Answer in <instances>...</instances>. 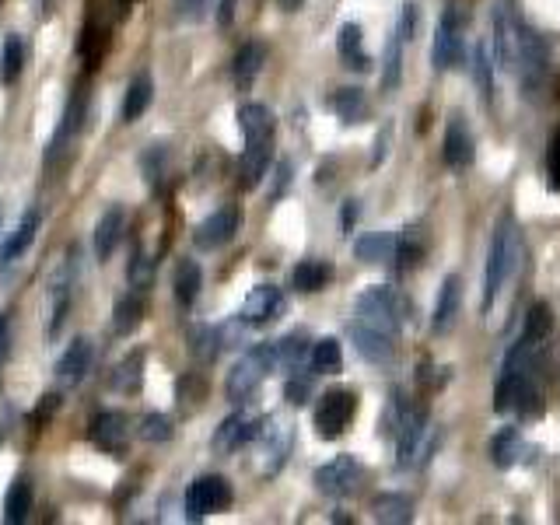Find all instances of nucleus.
<instances>
[{
    "label": "nucleus",
    "mask_w": 560,
    "mask_h": 525,
    "mask_svg": "<svg viewBox=\"0 0 560 525\" xmlns=\"http://www.w3.org/2000/svg\"><path fill=\"white\" fill-rule=\"evenodd\" d=\"M126 277H130V284L137 287V291L151 287V259L133 256V263H130V270H126Z\"/></svg>",
    "instance_id": "48"
},
{
    "label": "nucleus",
    "mask_w": 560,
    "mask_h": 525,
    "mask_svg": "<svg viewBox=\"0 0 560 525\" xmlns=\"http://www.w3.org/2000/svg\"><path fill=\"white\" fill-rule=\"evenodd\" d=\"M39 210H25V217L18 221V228L11 231V238L4 242V249H0V266H11L18 256H25V249L35 242V231H39Z\"/></svg>",
    "instance_id": "19"
},
{
    "label": "nucleus",
    "mask_w": 560,
    "mask_h": 525,
    "mask_svg": "<svg viewBox=\"0 0 560 525\" xmlns=\"http://www.w3.org/2000/svg\"><path fill=\"white\" fill-rule=\"evenodd\" d=\"M280 312H284V294H280V287L256 284L249 291V298H245L238 319H242L245 326H266V322H273Z\"/></svg>",
    "instance_id": "10"
},
{
    "label": "nucleus",
    "mask_w": 560,
    "mask_h": 525,
    "mask_svg": "<svg viewBox=\"0 0 560 525\" xmlns=\"http://www.w3.org/2000/svg\"><path fill=\"white\" fill-rule=\"evenodd\" d=\"M270 350H273V368L301 371V364L308 361V340L305 336H284V340L270 343Z\"/></svg>",
    "instance_id": "25"
},
{
    "label": "nucleus",
    "mask_w": 560,
    "mask_h": 525,
    "mask_svg": "<svg viewBox=\"0 0 560 525\" xmlns=\"http://www.w3.org/2000/svg\"><path fill=\"white\" fill-rule=\"evenodd\" d=\"M231 508V483L224 476H200L189 483L186 490V511L193 518H203L210 511H228Z\"/></svg>",
    "instance_id": "5"
},
{
    "label": "nucleus",
    "mask_w": 560,
    "mask_h": 525,
    "mask_svg": "<svg viewBox=\"0 0 560 525\" xmlns=\"http://www.w3.org/2000/svg\"><path fill=\"white\" fill-rule=\"evenodd\" d=\"M406 301L399 291H392V287H368V291L357 294V319L371 322V326L385 329V333L396 336L399 329H403L406 322Z\"/></svg>",
    "instance_id": "1"
},
{
    "label": "nucleus",
    "mask_w": 560,
    "mask_h": 525,
    "mask_svg": "<svg viewBox=\"0 0 560 525\" xmlns=\"http://www.w3.org/2000/svg\"><path fill=\"white\" fill-rule=\"evenodd\" d=\"M154 98V84L147 74L133 77L130 88H126V98H123V119L126 123H133V119H140L147 112V105H151Z\"/></svg>",
    "instance_id": "29"
},
{
    "label": "nucleus",
    "mask_w": 560,
    "mask_h": 525,
    "mask_svg": "<svg viewBox=\"0 0 560 525\" xmlns=\"http://www.w3.org/2000/svg\"><path fill=\"white\" fill-rule=\"evenodd\" d=\"M301 4H305V0H280V7H284V11H298Z\"/></svg>",
    "instance_id": "56"
},
{
    "label": "nucleus",
    "mask_w": 560,
    "mask_h": 525,
    "mask_svg": "<svg viewBox=\"0 0 560 525\" xmlns=\"http://www.w3.org/2000/svg\"><path fill=\"white\" fill-rule=\"evenodd\" d=\"M140 382H144V357L140 354H130L126 361H119L116 375H112V385H116L119 392H140Z\"/></svg>",
    "instance_id": "39"
},
{
    "label": "nucleus",
    "mask_w": 560,
    "mask_h": 525,
    "mask_svg": "<svg viewBox=\"0 0 560 525\" xmlns=\"http://www.w3.org/2000/svg\"><path fill=\"white\" fill-rule=\"evenodd\" d=\"M469 63H473V81L480 84L483 98H490V91H494V63H490V53H487V46H483V42H476Z\"/></svg>",
    "instance_id": "43"
},
{
    "label": "nucleus",
    "mask_w": 560,
    "mask_h": 525,
    "mask_svg": "<svg viewBox=\"0 0 560 525\" xmlns=\"http://www.w3.org/2000/svg\"><path fill=\"white\" fill-rule=\"evenodd\" d=\"M308 361H312V371H319V375H333V371H340V364H343L340 343H336L333 336H326V340H319L312 350H308Z\"/></svg>",
    "instance_id": "38"
},
{
    "label": "nucleus",
    "mask_w": 560,
    "mask_h": 525,
    "mask_svg": "<svg viewBox=\"0 0 560 525\" xmlns=\"http://www.w3.org/2000/svg\"><path fill=\"white\" fill-rule=\"evenodd\" d=\"M354 410H357L354 392H347V389L326 392V396H322V403H319V410H315V427H319V438H340V434L347 431Z\"/></svg>",
    "instance_id": "6"
},
{
    "label": "nucleus",
    "mask_w": 560,
    "mask_h": 525,
    "mask_svg": "<svg viewBox=\"0 0 560 525\" xmlns=\"http://www.w3.org/2000/svg\"><path fill=\"white\" fill-rule=\"evenodd\" d=\"M550 182H553V189H560V130L553 133V140H550Z\"/></svg>",
    "instance_id": "51"
},
{
    "label": "nucleus",
    "mask_w": 560,
    "mask_h": 525,
    "mask_svg": "<svg viewBox=\"0 0 560 525\" xmlns=\"http://www.w3.org/2000/svg\"><path fill=\"white\" fill-rule=\"evenodd\" d=\"M420 249H424L420 228H406L403 235H396V252H392V259H399V270H410V266H417Z\"/></svg>",
    "instance_id": "42"
},
{
    "label": "nucleus",
    "mask_w": 560,
    "mask_h": 525,
    "mask_svg": "<svg viewBox=\"0 0 560 525\" xmlns=\"http://www.w3.org/2000/svg\"><path fill=\"white\" fill-rule=\"evenodd\" d=\"M284 396H287V403H294V406L308 403V396H312V378L294 371V375L287 378V385H284Z\"/></svg>",
    "instance_id": "46"
},
{
    "label": "nucleus",
    "mask_w": 560,
    "mask_h": 525,
    "mask_svg": "<svg viewBox=\"0 0 560 525\" xmlns=\"http://www.w3.org/2000/svg\"><path fill=\"white\" fill-rule=\"evenodd\" d=\"M11 343H14V329H11V312H0V368L11 357Z\"/></svg>",
    "instance_id": "49"
},
{
    "label": "nucleus",
    "mask_w": 560,
    "mask_h": 525,
    "mask_svg": "<svg viewBox=\"0 0 560 525\" xmlns=\"http://www.w3.org/2000/svg\"><path fill=\"white\" fill-rule=\"evenodd\" d=\"M200 284H203V273L200 266L193 263V259H182L179 266H175V301H179L182 308H189L196 301V294H200Z\"/></svg>",
    "instance_id": "28"
},
{
    "label": "nucleus",
    "mask_w": 560,
    "mask_h": 525,
    "mask_svg": "<svg viewBox=\"0 0 560 525\" xmlns=\"http://www.w3.org/2000/svg\"><path fill=\"white\" fill-rule=\"evenodd\" d=\"M140 319H144V301H140V294H123V298L116 301V308H112V329H116L119 336H130L133 329L140 326Z\"/></svg>",
    "instance_id": "30"
},
{
    "label": "nucleus",
    "mask_w": 560,
    "mask_h": 525,
    "mask_svg": "<svg viewBox=\"0 0 560 525\" xmlns=\"http://www.w3.org/2000/svg\"><path fill=\"white\" fill-rule=\"evenodd\" d=\"M515 70L522 74L525 88H539L546 74V42L536 32H518V63Z\"/></svg>",
    "instance_id": "13"
},
{
    "label": "nucleus",
    "mask_w": 560,
    "mask_h": 525,
    "mask_svg": "<svg viewBox=\"0 0 560 525\" xmlns=\"http://www.w3.org/2000/svg\"><path fill=\"white\" fill-rule=\"evenodd\" d=\"M270 168V140H245V151L238 158V186L252 189Z\"/></svg>",
    "instance_id": "16"
},
{
    "label": "nucleus",
    "mask_w": 560,
    "mask_h": 525,
    "mask_svg": "<svg viewBox=\"0 0 560 525\" xmlns=\"http://www.w3.org/2000/svg\"><path fill=\"white\" fill-rule=\"evenodd\" d=\"M123 231H126V210L119 207V203H112L109 210H102V217H98V224H95V256L102 259V263L116 252Z\"/></svg>",
    "instance_id": "14"
},
{
    "label": "nucleus",
    "mask_w": 560,
    "mask_h": 525,
    "mask_svg": "<svg viewBox=\"0 0 560 525\" xmlns=\"http://www.w3.org/2000/svg\"><path fill=\"white\" fill-rule=\"evenodd\" d=\"M21 67H25V42L18 32H11L4 39V56H0V81L14 84L21 77Z\"/></svg>",
    "instance_id": "36"
},
{
    "label": "nucleus",
    "mask_w": 560,
    "mask_h": 525,
    "mask_svg": "<svg viewBox=\"0 0 560 525\" xmlns=\"http://www.w3.org/2000/svg\"><path fill=\"white\" fill-rule=\"evenodd\" d=\"M350 340H354L357 354L371 364H385L392 357V347H396V343H392V333H385V329L371 326V322H364V319L350 322Z\"/></svg>",
    "instance_id": "11"
},
{
    "label": "nucleus",
    "mask_w": 560,
    "mask_h": 525,
    "mask_svg": "<svg viewBox=\"0 0 560 525\" xmlns=\"http://www.w3.org/2000/svg\"><path fill=\"white\" fill-rule=\"evenodd\" d=\"M340 56H343V63H347L350 70H368L371 67L368 53H364L361 25H343L340 28Z\"/></svg>",
    "instance_id": "31"
},
{
    "label": "nucleus",
    "mask_w": 560,
    "mask_h": 525,
    "mask_svg": "<svg viewBox=\"0 0 560 525\" xmlns=\"http://www.w3.org/2000/svg\"><path fill=\"white\" fill-rule=\"evenodd\" d=\"M413 32H417V4H403V14H399V39H413Z\"/></svg>",
    "instance_id": "50"
},
{
    "label": "nucleus",
    "mask_w": 560,
    "mask_h": 525,
    "mask_svg": "<svg viewBox=\"0 0 560 525\" xmlns=\"http://www.w3.org/2000/svg\"><path fill=\"white\" fill-rule=\"evenodd\" d=\"M88 368H91V340L77 336V340L63 350L60 361H56V378H60L63 385H77L88 375Z\"/></svg>",
    "instance_id": "17"
},
{
    "label": "nucleus",
    "mask_w": 560,
    "mask_h": 525,
    "mask_svg": "<svg viewBox=\"0 0 560 525\" xmlns=\"http://www.w3.org/2000/svg\"><path fill=\"white\" fill-rule=\"evenodd\" d=\"M88 434H91V441L109 455H123L126 441H130V427H126V417L119 410L95 413L88 424Z\"/></svg>",
    "instance_id": "9"
},
{
    "label": "nucleus",
    "mask_w": 560,
    "mask_h": 525,
    "mask_svg": "<svg viewBox=\"0 0 560 525\" xmlns=\"http://www.w3.org/2000/svg\"><path fill=\"white\" fill-rule=\"evenodd\" d=\"M490 455H494V466L497 469H511L522 455V438H518L515 427H504V431L494 434L490 441Z\"/></svg>",
    "instance_id": "35"
},
{
    "label": "nucleus",
    "mask_w": 560,
    "mask_h": 525,
    "mask_svg": "<svg viewBox=\"0 0 560 525\" xmlns=\"http://www.w3.org/2000/svg\"><path fill=\"white\" fill-rule=\"evenodd\" d=\"M221 347H228V343H224V329L200 326L193 333V350L203 357V361H214V357L221 354Z\"/></svg>",
    "instance_id": "44"
},
{
    "label": "nucleus",
    "mask_w": 560,
    "mask_h": 525,
    "mask_svg": "<svg viewBox=\"0 0 560 525\" xmlns=\"http://www.w3.org/2000/svg\"><path fill=\"white\" fill-rule=\"evenodd\" d=\"M494 39H497V67L515 70V63H518V32H515V25H511L504 11L494 14Z\"/></svg>",
    "instance_id": "24"
},
{
    "label": "nucleus",
    "mask_w": 560,
    "mask_h": 525,
    "mask_svg": "<svg viewBox=\"0 0 560 525\" xmlns=\"http://www.w3.org/2000/svg\"><path fill=\"white\" fill-rule=\"evenodd\" d=\"M256 427H259V420H252L249 413H231V417L214 431V448L217 452H238V448L256 438Z\"/></svg>",
    "instance_id": "15"
},
{
    "label": "nucleus",
    "mask_w": 560,
    "mask_h": 525,
    "mask_svg": "<svg viewBox=\"0 0 560 525\" xmlns=\"http://www.w3.org/2000/svg\"><path fill=\"white\" fill-rule=\"evenodd\" d=\"M291 284L298 287L301 294L322 291V287L329 284V266L322 263V259H305V263H298V266H294V273H291Z\"/></svg>",
    "instance_id": "33"
},
{
    "label": "nucleus",
    "mask_w": 560,
    "mask_h": 525,
    "mask_svg": "<svg viewBox=\"0 0 560 525\" xmlns=\"http://www.w3.org/2000/svg\"><path fill=\"white\" fill-rule=\"evenodd\" d=\"M144 172H147V179H151V186H158L161 182L158 172H165V147L161 144H154L151 151L144 154Z\"/></svg>",
    "instance_id": "47"
},
{
    "label": "nucleus",
    "mask_w": 560,
    "mask_h": 525,
    "mask_svg": "<svg viewBox=\"0 0 560 525\" xmlns=\"http://www.w3.org/2000/svg\"><path fill=\"white\" fill-rule=\"evenodd\" d=\"M399 77H403V39L392 35L389 46H385V63H382V88L392 91L399 88Z\"/></svg>",
    "instance_id": "40"
},
{
    "label": "nucleus",
    "mask_w": 560,
    "mask_h": 525,
    "mask_svg": "<svg viewBox=\"0 0 560 525\" xmlns=\"http://www.w3.org/2000/svg\"><path fill=\"white\" fill-rule=\"evenodd\" d=\"M445 161L452 168H466L473 161V137H469V126L462 123V116L448 119L445 130Z\"/></svg>",
    "instance_id": "20"
},
{
    "label": "nucleus",
    "mask_w": 560,
    "mask_h": 525,
    "mask_svg": "<svg viewBox=\"0 0 560 525\" xmlns=\"http://www.w3.org/2000/svg\"><path fill=\"white\" fill-rule=\"evenodd\" d=\"M357 221V200H347L343 203V231H350Z\"/></svg>",
    "instance_id": "55"
},
{
    "label": "nucleus",
    "mask_w": 560,
    "mask_h": 525,
    "mask_svg": "<svg viewBox=\"0 0 560 525\" xmlns=\"http://www.w3.org/2000/svg\"><path fill=\"white\" fill-rule=\"evenodd\" d=\"M371 511H375V522H385V525L413 522V501L406 494H378L371 501Z\"/></svg>",
    "instance_id": "23"
},
{
    "label": "nucleus",
    "mask_w": 560,
    "mask_h": 525,
    "mask_svg": "<svg viewBox=\"0 0 560 525\" xmlns=\"http://www.w3.org/2000/svg\"><path fill=\"white\" fill-rule=\"evenodd\" d=\"M361 483V466L354 455H336L333 462L315 469V487L326 497H347L354 494V487Z\"/></svg>",
    "instance_id": "7"
},
{
    "label": "nucleus",
    "mask_w": 560,
    "mask_h": 525,
    "mask_svg": "<svg viewBox=\"0 0 560 525\" xmlns=\"http://www.w3.org/2000/svg\"><path fill=\"white\" fill-rule=\"evenodd\" d=\"M179 18H196L200 14V7H203V0H179Z\"/></svg>",
    "instance_id": "54"
},
{
    "label": "nucleus",
    "mask_w": 560,
    "mask_h": 525,
    "mask_svg": "<svg viewBox=\"0 0 560 525\" xmlns=\"http://www.w3.org/2000/svg\"><path fill=\"white\" fill-rule=\"evenodd\" d=\"M515 224L504 221L497 224L494 231V242H490V256H487V280H483V308L494 305V298L501 294L504 280L511 277L515 270Z\"/></svg>",
    "instance_id": "2"
},
{
    "label": "nucleus",
    "mask_w": 560,
    "mask_h": 525,
    "mask_svg": "<svg viewBox=\"0 0 560 525\" xmlns=\"http://www.w3.org/2000/svg\"><path fill=\"white\" fill-rule=\"evenodd\" d=\"M263 63H266L263 42H245V46L235 53V81L242 84V88H249V84L256 81L259 70H263Z\"/></svg>",
    "instance_id": "26"
},
{
    "label": "nucleus",
    "mask_w": 560,
    "mask_h": 525,
    "mask_svg": "<svg viewBox=\"0 0 560 525\" xmlns=\"http://www.w3.org/2000/svg\"><path fill=\"white\" fill-rule=\"evenodd\" d=\"M424 410H406V417L399 420L396 427V441H399V466H410L413 455L420 452V438H424Z\"/></svg>",
    "instance_id": "21"
},
{
    "label": "nucleus",
    "mask_w": 560,
    "mask_h": 525,
    "mask_svg": "<svg viewBox=\"0 0 560 525\" xmlns=\"http://www.w3.org/2000/svg\"><path fill=\"white\" fill-rule=\"evenodd\" d=\"M270 368H273L270 343H259V347L245 350V354L235 361V368L228 371V382H224V392H228L231 403H242V399H249L252 392L259 389V382L270 375Z\"/></svg>",
    "instance_id": "3"
},
{
    "label": "nucleus",
    "mask_w": 560,
    "mask_h": 525,
    "mask_svg": "<svg viewBox=\"0 0 560 525\" xmlns=\"http://www.w3.org/2000/svg\"><path fill=\"white\" fill-rule=\"evenodd\" d=\"M389 137H392V126H382L375 137V154H371V165H382L385 151H389Z\"/></svg>",
    "instance_id": "52"
},
{
    "label": "nucleus",
    "mask_w": 560,
    "mask_h": 525,
    "mask_svg": "<svg viewBox=\"0 0 560 525\" xmlns=\"http://www.w3.org/2000/svg\"><path fill=\"white\" fill-rule=\"evenodd\" d=\"M550 326H553V319H550V305L546 301H536V305L529 308V315H525V340L529 343H543L546 340V333H550Z\"/></svg>",
    "instance_id": "41"
},
{
    "label": "nucleus",
    "mask_w": 560,
    "mask_h": 525,
    "mask_svg": "<svg viewBox=\"0 0 560 525\" xmlns=\"http://www.w3.org/2000/svg\"><path fill=\"white\" fill-rule=\"evenodd\" d=\"M238 221H242L238 207H221V210H214V214H210L207 221L196 224L193 242L200 245V249H221V245L231 242V235L238 231Z\"/></svg>",
    "instance_id": "12"
},
{
    "label": "nucleus",
    "mask_w": 560,
    "mask_h": 525,
    "mask_svg": "<svg viewBox=\"0 0 560 525\" xmlns=\"http://www.w3.org/2000/svg\"><path fill=\"white\" fill-rule=\"evenodd\" d=\"M67 312H70V277H67V270H63L60 277H56L53 291H49V326H46L49 336L60 333Z\"/></svg>",
    "instance_id": "32"
},
{
    "label": "nucleus",
    "mask_w": 560,
    "mask_h": 525,
    "mask_svg": "<svg viewBox=\"0 0 560 525\" xmlns=\"http://www.w3.org/2000/svg\"><path fill=\"white\" fill-rule=\"evenodd\" d=\"M459 301H462V280L452 273V277L441 280L438 301H434V319H431L434 333H445V329L452 326L455 315H459Z\"/></svg>",
    "instance_id": "18"
},
{
    "label": "nucleus",
    "mask_w": 560,
    "mask_h": 525,
    "mask_svg": "<svg viewBox=\"0 0 560 525\" xmlns=\"http://www.w3.org/2000/svg\"><path fill=\"white\" fill-rule=\"evenodd\" d=\"M354 252H357V259H364V263H389L392 252H396V235H389V231L364 235L354 242Z\"/></svg>",
    "instance_id": "27"
},
{
    "label": "nucleus",
    "mask_w": 560,
    "mask_h": 525,
    "mask_svg": "<svg viewBox=\"0 0 560 525\" xmlns=\"http://www.w3.org/2000/svg\"><path fill=\"white\" fill-rule=\"evenodd\" d=\"M252 441L263 445V473L266 476L280 473V466L287 462V452H291V427H287L284 420L270 417L256 427V438Z\"/></svg>",
    "instance_id": "8"
},
{
    "label": "nucleus",
    "mask_w": 560,
    "mask_h": 525,
    "mask_svg": "<svg viewBox=\"0 0 560 525\" xmlns=\"http://www.w3.org/2000/svg\"><path fill=\"white\" fill-rule=\"evenodd\" d=\"M28 511H32V487L28 480H14L4 497V522H25Z\"/></svg>",
    "instance_id": "37"
},
{
    "label": "nucleus",
    "mask_w": 560,
    "mask_h": 525,
    "mask_svg": "<svg viewBox=\"0 0 560 525\" xmlns=\"http://www.w3.org/2000/svg\"><path fill=\"white\" fill-rule=\"evenodd\" d=\"M140 438L144 441H168L172 438V420H168L165 413H147V417L140 420Z\"/></svg>",
    "instance_id": "45"
},
{
    "label": "nucleus",
    "mask_w": 560,
    "mask_h": 525,
    "mask_svg": "<svg viewBox=\"0 0 560 525\" xmlns=\"http://www.w3.org/2000/svg\"><path fill=\"white\" fill-rule=\"evenodd\" d=\"M235 7H238V0H221V4H217V25L228 28L231 21H235Z\"/></svg>",
    "instance_id": "53"
},
{
    "label": "nucleus",
    "mask_w": 560,
    "mask_h": 525,
    "mask_svg": "<svg viewBox=\"0 0 560 525\" xmlns=\"http://www.w3.org/2000/svg\"><path fill=\"white\" fill-rule=\"evenodd\" d=\"M238 130L245 140H270L273 137V112L259 102H245L238 109Z\"/></svg>",
    "instance_id": "22"
},
{
    "label": "nucleus",
    "mask_w": 560,
    "mask_h": 525,
    "mask_svg": "<svg viewBox=\"0 0 560 525\" xmlns=\"http://www.w3.org/2000/svg\"><path fill=\"white\" fill-rule=\"evenodd\" d=\"M462 25H466V14H462L455 4L441 14L438 32H434V49H431L434 67L438 70H448L462 60Z\"/></svg>",
    "instance_id": "4"
},
{
    "label": "nucleus",
    "mask_w": 560,
    "mask_h": 525,
    "mask_svg": "<svg viewBox=\"0 0 560 525\" xmlns=\"http://www.w3.org/2000/svg\"><path fill=\"white\" fill-rule=\"evenodd\" d=\"M42 4H46V7H49V4H53V0H42Z\"/></svg>",
    "instance_id": "57"
},
{
    "label": "nucleus",
    "mask_w": 560,
    "mask_h": 525,
    "mask_svg": "<svg viewBox=\"0 0 560 525\" xmlns=\"http://www.w3.org/2000/svg\"><path fill=\"white\" fill-rule=\"evenodd\" d=\"M329 105H333V112L343 119V123H361V119L368 116L364 91H357V88H340L333 98H329Z\"/></svg>",
    "instance_id": "34"
}]
</instances>
